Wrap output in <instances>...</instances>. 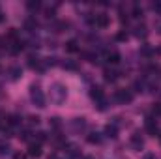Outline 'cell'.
Instances as JSON below:
<instances>
[{"instance_id": "obj_1", "label": "cell", "mask_w": 161, "mask_h": 159, "mask_svg": "<svg viewBox=\"0 0 161 159\" xmlns=\"http://www.w3.org/2000/svg\"><path fill=\"white\" fill-rule=\"evenodd\" d=\"M66 97H68V88L60 82H54L51 86V101L54 105H62L66 101Z\"/></svg>"}, {"instance_id": "obj_2", "label": "cell", "mask_w": 161, "mask_h": 159, "mask_svg": "<svg viewBox=\"0 0 161 159\" xmlns=\"http://www.w3.org/2000/svg\"><path fill=\"white\" fill-rule=\"evenodd\" d=\"M30 99H32V103H34L36 107H40V109L45 107V96H43V92H41L40 86H32V88H30Z\"/></svg>"}, {"instance_id": "obj_3", "label": "cell", "mask_w": 161, "mask_h": 159, "mask_svg": "<svg viewBox=\"0 0 161 159\" xmlns=\"http://www.w3.org/2000/svg\"><path fill=\"white\" fill-rule=\"evenodd\" d=\"M114 99L122 103V105H125V103H131L133 101V92L131 90H125V88H122V90H116V94H114Z\"/></svg>"}, {"instance_id": "obj_4", "label": "cell", "mask_w": 161, "mask_h": 159, "mask_svg": "<svg viewBox=\"0 0 161 159\" xmlns=\"http://www.w3.org/2000/svg\"><path fill=\"white\" fill-rule=\"evenodd\" d=\"M129 142H131V148H133L135 152H141V150L144 148V139L141 137V133H133Z\"/></svg>"}, {"instance_id": "obj_5", "label": "cell", "mask_w": 161, "mask_h": 159, "mask_svg": "<svg viewBox=\"0 0 161 159\" xmlns=\"http://www.w3.org/2000/svg\"><path fill=\"white\" fill-rule=\"evenodd\" d=\"M109 23H111V19H109V15H105V13H99V15L94 17V26H96V28H107Z\"/></svg>"}, {"instance_id": "obj_6", "label": "cell", "mask_w": 161, "mask_h": 159, "mask_svg": "<svg viewBox=\"0 0 161 159\" xmlns=\"http://www.w3.org/2000/svg\"><path fill=\"white\" fill-rule=\"evenodd\" d=\"M69 125H71V129H73L75 133H80V131H84V129H86V120H84V118H73Z\"/></svg>"}, {"instance_id": "obj_7", "label": "cell", "mask_w": 161, "mask_h": 159, "mask_svg": "<svg viewBox=\"0 0 161 159\" xmlns=\"http://www.w3.org/2000/svg\"><path fill=\"white\" fill-rule=\"evenodd\" d=\"M90 97H92L94 101H99V99H103V97H105V92H103V88H101V86H92V90H90Z\"/></svg>"}, {"instance_id": "obj_8", "label": "cell", "mask_w": 161, "mask_h": 159, "mask_svg": "<svg viewBox=\"0 0 161 159\" xmlns=\"http://www.w3.org/2000/svg\"><path fill=\"white\" fill-rule=\"evenodd\" d=\"M41 154V144L40 142H30L28 144V156H32V157H40Z\"/></svg>"}, {"instance_id": "obj_9", "label": "cell", "mask_w": 161, "mask_h": 159, "mask_svg": "<svg viewBox=\"0 0 161 159\" xmlns=\"http://www.w3.org/2000/svg\"><path fill=\"white\" fill-rule=\"evenodd\" d=\"M146 133L152 135V137L158 135V123H156L154 118H146Z\"/></svg>"}, {"instance_id": "obj_10", "label": "cell", "mask_w": 161, "mask_h": 159, "mask_svg": "<svg viewBox=\"0 0 161 159\" xmlns=\"http://www.w3.org/2000/svg\"><path fill=\"white\" fill-rule=\"evenodd\" d=\"M105 135L111 137V139H116L118 137V125L116 123H107L105 125Z\"/></svg>"}, {"instance_id": "obj_11", "label": "cell", "mask_w": 161, "mask_h": 159, "mask_svg": "<svg viewBox=\"0 0 161 159\" xmlns=\"http://www.w3.org/2000/svg\"><path fill=\"white\" fill-rule=\"evenodd\" d=\"M9 79L11 80H17V79H21V75H23V69L19 68V66H13V68H9Z\"/></svg>"}, {"instance_id": "obj_12", "label": "cell", "mask_w": 161, "mask_h": 159, "mask_svg": "<svg viewBox=\"0 0 161 159\" xmlns=\"http://www.w3.org/2000/svg\"><path fill=\"white\" fill-rule=\"evenodd\" d=\"M86 140H88L90 144H99V142H101V135H99L97 131H92V133L86 135Z\"/></svg>"}, {"instance_id": "obj_13", "label": "cell", "mask_w": 161, "mask_h": 159, "mask_svg": "<svg viewBox=\"0 0 161 159\" xmlns=\"http://www.w3.org/2000/svg\"><path fill=\"white\" fill-rule=\"evenodd\" d=\"M103 77H105L107 82H114L116 77H118V73H116L114 69H109V68H107V69H105V73H103Z\"/></svg>"}, {"instance_id": "obj_14", "label": "cell", "mask_w": 161, "mask_h": 159, "mask_svg": "<svg viewBox=\"0 0 161 159\" xmlns=\"http://www.w3.org/2000/svg\"><path fill=\"white\" fill-rule=\"evenodd\" d=\"M66 51H68V52H79V43H77V40L68 41V43H66Z\"/></svg>"}, {"instance_id": "obj_15", "label": "cell", "mask_w": 161, "mask_h": 159, "mask_svg": "<svg viewBox=\"0 0 161 159\" xmlns=\"http://www.w3.org/2000/svg\"><path fill=\"white\" fill-rule=\"evenodd\" d=\"M135 36H137V38H146V36H148V28H146L144 25L135 26Z\"/></svg>"}, {"instance_id": "obj_16", "label": "cell", "mask_w": 161, "mask_h": 159, "mask_svg": "<svg viewBox=\"0 0 161 159\" xmlns=\"http://www.w3.org/2000/svg\"><path fill=\"white\" fill-rule=\"evenodd\" d=\"M66 148H68V156H69V157H79L80 156L79 148H77L75 144H66Z\"/></svg>"}, {"instance_id": "obj_17", "label": "cell", "mask_w": 161, "mask_h": 159, "mask_svg": "<svg viewBox=\"0 0 161 159\" xmlns=\"http://www.w3.org/2000/svg\"><path fill=\"white\" fill-rule=\"evenodd\" d=\"M154 52H156V51H154L150 45H142V47H141V56H146V58H150Z\"/></svg>"}, {"instance_id": "obj_18", "label": "cell", "mask_w": 161, "mask_h": 159, "mask_svg": "<svg viewBox=\"0 0 161 159\" xmlns=\"http://www.w3.org/2000/svg\"><path fill=\"white\" fill-rule=\"evenodd\" d=\"M19 123H21V116H19V114H9V116H8V125L15 127V125H19Z\"/></svg>"}, {"instance_id": "obj_19", "label": "cell", "mask_w": 161, "mask_h": 159, "mask_svg": "<svg viewBox=\"0 0 161 159\" xmlns=\"http://www.w3.org/2000/svg\"><path fill=\"white\" fill-rule=\"evenodd\" d=\"M26 8H28L30 11H38L41 8V2L40 0H28V2H26Z\"/></svg>"}, {"instance_id": "obj_20", "label": "cell", "mask_w": 161, "mask_h": 159, "mask_svg": "<svg viewBox=\"0 0 161 159\" xmlns=\"http://www.w3.org/2000/svg\"><path fill=\"white\" fill-rule=\"evenodd\" d=\"M107 62L109 64H118L120 62V54L118 52H107Z\"/></svg>"}, {"instance_id": "obj_21", "label": "cell", "mask_w": 161, "mask_h": 159, "mask_svg": "<svg viewBox=\"0 0 161 159\" xmlns=\"http://www.w3.org/2000/svg\"><path fill=\"white\" fill-rule=\"evenodd\" d=\"M131 17H133V19H141V17H142V8H141L139 4H135V6H133V11H131Z\"/></svg>"}, {"instance_id": "obj_22", "label": "cell", "mask_w": 161, "mask_h": 159, "mask_svg": "<svg viewBox=\"0 0 161 159\" xmlns=\"http://www.w3.org/2000/svg\"><path fill=\"white\" fill-rule=\"evenodd\" d=\"M62 68H64V69H71V71H77V69H79V66H77L75 62H71V60L62 62Z\"/></svg>"}, {"instance_id": "obj_23", "label": "cell", "mask_w": 161, "mask_h": 159, "mask_svg": "<svg viewBox=\"0 0 161 159\" xmlns=\"http://www.w3.org/2000/svg\"><path fill=\"white\" fill-rule=\"evenodd\" d=\"M69 25L66 23V21H60V23H54V32H64L66 28H68Z\"/></svg>"}, {"instance_id": "obj_24", "label": "cell", "mask_w": 161, "mask_h": 159, "mask_svg": "<svg viewBox=\"0 0 161 159\" xmlns=\"http://www.w3.org/2000/svg\"><path fill=\"white\" fill-rule=\"evenodd\" d=\"M144 88H146L144 80H135V82H133V90H135V92H142Z\"/></svg>"}, {"instance_id": "obj_25", "label": "cell", "mask_w": 161, "mask_h": 159, "mask_svg": "<svg viewBox=\"0 0 161 159\" xmlns=\"http://www.w3.org/2000/svg\"><path fill=\"white\" fill-rule=\"evenodd\" d=\"M96 105H97V109H99V111H105V109L109 107V101H107V99L103 97V99H99V101H96Z\"/></svg>"}, {"instance_id": "obj_26", "label": "cell", "mask_w": 161, "mask_h": 159, "mask_svg": "<svg viewBox=\"0 0 161 159\" xmlns=\"http://www.w3.org/2000/svg\"><path fill=\"white\" fill-rule=\"evenodd\" d=\"M25 25H26V28H28V30H34V28L38 26L36 19H26V23H25Z\"/></svg>"}, {"instance_id": "obj_27", "label": "cell", "mask_w": 161, "mask_h": 159, "mask_svg": "<svg viewBox=\"0 0 161 159\" xmlns=\"http://www.w3.org/2000/svg\"><path fill=\"white\" fill-rule=\"evenodd\" d=\"M9 146L8 144H0V156H6V154H9Z\"/></svg>"}, {"instance_id": "obj_28", "label": "cell", "mask_w": 161, "mask_h": 159, "mask_svg": "<svg viewBox=\"0 0 161 159\" xmlns=\"http://www.w3.org/2000/svg\"><path fill=\"white\" fill-rule=\"evenodd\" d=\"M30 135H32V133H30V131H23V133H21V135H19V137H21V139H23V140H30Z\"/></svg>"}, {"instance_id": "obj_29", "label": "cell", "mask_w": 161, "mask_h": 159, "mask_svg": "<svg viewBox=\"0 0 161 159\" xmlns=\"http://www.w3.org/2000/svg\"><path fill=\"white\" fill-rule=\"evenodd\" d=\"M28 123H30V125H38V123H40V118H38V116H30V118H28Z\"/></svg>"}, {"instance_id": "obj_30", "label": "cell", "mask_w": 161, "mask_h": 159, "mask_svg": "<svg viewBox=\"0 0 161 159\" xmlns=\"http://www.w3.org/2000/svg\"><path fill=\"white\" fill-rule=\"evenodd\" d=\"M152 9H154L156 13H161V2H154V4H152Z\"/></svg>"}, {"instance_id": "obj_31", "label": "cell", "mask_w": 161, "mask_h": 159, "mask_svg": "<svg viewBox=\"0 0 161 159\" xmlns=\"http://www.w3.org/2000/svg\"><path fill=\"white\" fill-rule=\"evenodd\" d=\"M43 140H47V133H43V131H40V133H38V142H43Z\"/></svg>"}, {"instance_id": "obj_32", "label": "cell", "mask_w": 161, "mask_h": 159, "mask_svg": "<svg viewBox=\"0 0 161 159\" xmlns=\"http://www.w3.org/2000/svg\"><path fill=\"white\" fill-rule=\"evenodd\" d=\"M116 40L118 41H125L127 40V34H125V32H118V34H116Z\"/></svg>"}, {"instance_id": "obj_33", "label": "cell", "mask_w": 161, "mask_h": 159, "mask_svg": "<svg viewBox=\"0 0 161 159\" xmlns=\"http://www.w3.org/2000/svg\"><path fill=\"white\" fill-rule=\"evenodd\" d=\"M154 114H156V116H161V103L154 105Z\"/></svg>"}, {"instance_id": "obj_34", "label": "cell", "mask_w": 161, "mask_h": 159, "mask_svg": "<svg viewBox=\"0 0 161 159\" xmlns=\"http://www.w3.org/2000/svg\"><path fill=\"white\" fill-rule=\"evenodd\" d=\"M51 125H53L54 129H58V127H60V122H58V118H53V120H51Z\"/></svg>"}, {"instance_id": "obj_35", "label": "cell", "mask_w": 161, "mask_h": 159, "mask_svg": "<svg viewBox=\"0 0 161 159\" xmlns=\"http://www.w3.org/2000/svg\"><path fill=\"white\" fill-rule=\"evenodd\" d=\"M6 47H9V45H8V40L0 38V49H6Z\"/></svg>"}, {"instance_id": "obj_36", "label": "cell", "mask_w": 161, "mask_h": 159, "mask_svg": "<svg viewBox=\"0 0 161 159\" xmlns=\"http://www.w3.org/2000/svg\"><path fill=\"white\" fill-rule=\"evenodd\" d=\"M13 159H26V156H25V154H15Z\"/></svg>"}, {"instance_id": "obj_37", "label": "cell", "mask_w": 161, "mask_h": 159, "mask_svg": "<svg viewBox=\"0 0 161 159\" xmlns=\"http://www.w3.org/2000/svg\"><path fill=\"white\" fill-rule=\"evenodd\" d=\"M49 159H60V157H58V154H51V156H49Z\"/></svg>"}, {"instance_id": "obj_38", "label": "cell", "mask_w": 161, "mask_h": 159, "mask_svg": "<svg viewBox=\"0 0 161 159\" xmlns=\"http://www.w3.org/2000/svg\"><path fill=\"white\" fill-rule=\"evenodd\" d=\"M2 21H4V13L0 11V23H2Z\"/></svg>"}, {"instance_id": "obj_39", "label": "cell", "mask_w": 161, "mask_h": 159, "mask_svg": "<svg viewBox=\"0 0 161 159\" xmlns=\"http://www.w3.org/2000/svg\"><path fill=\"white\" fill-rule=\"evenodd\" d=\"M82 159H94V157L92 156H86V157H82Z\"/></svg>"}, {"instance_id": "obj_40", "label": "cell", "mask_w": 161, "mask_h": 159, "mask_svg": "<svg viewBox=\"0 0 161 159\" xmlns=\"http://www.w3.org/2000/svg\"><path fill=\"white\" fill-rule=\"evenodd\" d=\"M158 52H159V54H161V47H159V49H158Z\"/></svg>"}]
</instances>
